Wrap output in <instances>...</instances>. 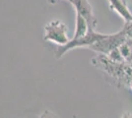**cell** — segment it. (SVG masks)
I'll use <instances>...</instances> for the list:
<instances>
[{
	"label": "cell",
	"instance_id": "obj_1",
	"mask_svg": "<svg viewBox=\"0 0 132 118\" xmlns=\"http://www.w3.org/2000/svg\"><path fill=\"white\" fill-rule=\"evenodd\" d=\"M91 62L94 67L110 76L116 84L127 88L128 81L132 78V68L128 65V63L114 62L105 54H99L95 56Z\"/></svg>",
	"mask_w": 132,
	"mask_h": 118
},
{
	"label": "cell",
	"instance_id": "obj_2",
	"mask_svg": "<svg viewBox=\"0 0 132 118\" xmlns=\"http://www.w3.org/2000/svg\"><path fill=\"white\" fill-rule=\"evenodd\" d=\"M126 39L127 38L123 30H120L119 32H117L116 34H105V35L102 39H99L97 42H95L90 48L92 50L98 52L99 54L108 55L111 50L119 47V45L122 42H124Z\"/></svg>",
	"mask_w": 132,
	"mask_h": 118
},
{
	"label": "cell",
	"instance_id": "obj_3",
	"mask_svg": "<svg viewBox=\"0 0 132 118\" xmlns=\"http://www.w3.org/2000/svg\"><path fill=\"white\" fill-rule=\"evenodd\" d=\"M44 39L55 42L60 46L65 45L69 42L67 27L65 24L60 21H52L50 22L44 29Z\"/></svg>",
	"mask_w": 132,
	"mask_h": 118
},
{
	"label": "cell",
	"instance_id": "obj_4",
	"mask_svg": "<svg viewBox=\"0 0 132 118\" xmlns=\"http://www.w3.org/2000/svg\"><path fill=\"white\" fill-rule=\"evenodd\" d=\"M105 34L98 33L96 32V30H89L86 35L79 38V39H73L65 45L59 46V48L57 49V56H61L66 51L70 50L72 48H76V47H89L90 48L95 42H97Z\"/></svg>",
	"mask_w": 132,
	"mask_h": 118
},
{
	"label": "cell",
	"instance_id": "obj_5",
	"mask_svg": "<svg viewBox=\"0 0 132 118\" xmlns=\"http://www.w3.org/2000/svg\"><path fill=\"white\" fill-rule=\"evenodd\" d=\"M70 3L74 6L76 12L86 19V21L89 24L90 30H96L98 22L94 16L92 5L90 4L88 0H71Z\"/></svg>",
	"mask_w": 132,
	"mask_h": 118
},
{
	"label": "cell",
	"instance_id": "obj_6",
	"mask_svg": "<svg viewBox=\"0 0 132 118\" xmlns=\"http://www.w3.org/2000/svg\"><path fill=\"white\" fill-rule=\"evenodd\" d=\"M110 10L124 20V22L132 21V13L128 7L126 0H108Z\"/></svg>",
	"mask_w": 132,
	"mask_h": 118
},
{
	"label": "cell",
	"instance_id": "obj_7",
	"mask_svg": "<svg viewBox=\"0 0 132 118\" xmlns=\"http://www.w3.org/2000/svg\"><path fill=\"white\" fill-rule=\"evenodd\" d=\"M89 30H90L89 24L86 21V19L76 12V32H75V35L73 39H79V38L86 35Z\"/></svg>",
	"mask_w": 132,
	"mask_h": 118
},
{
	"label": "cell",
	"instance_id": "obj_8",
	"mask_svg": "<svg viewBox=\"0 0 132 118\" xmlns=\"http://www.w3.org/2000/svg\"><path fill=\"white\" fill-rule=\"evenodd\" d=\"M118 49H119V51H120L121 55H122L123 58H124L125 62L128 63L129 59H130V47H129L128 43L126 42V39H125L124 42H122V43L119 45Z\"/></svg>",
	"mask_w": 132,
	"mask_h": 118
},
{
	"label": "cell",
	"instance_id": "obj_9",
	"mask_svg": "<svg viewBox=\"0 0 132 118\" xmlns=\"http://www.w3.org/2000/svg\"><path fill=\"white\" fill-rule=\"evenodd\" d=\"M108 56L110 57L112 61L117 62V63H124V62H125L124 58L121 55L120 51L118 49V47H117V48H114L113 50L110 51V53L108 54Z\"/></svg>",
	"mask_w": 132,
	"mask_h": 118
},
{
	"label": "cell",
	"instance_id": "obj_10",
	"mask_svg": "<svg viewBox=\"0 0 132 118\" xmlns=\"http://www.w3.org/2000/svg\"><path fill=\"white\" fill-rule=\"evenodd\" d=\"M122 30H123L127 39H132V21L124 23V26H123Z\"/></svg>",
	"mask_w": 132,
	"mask_h": 118
},
{
	"label": "cell",
	"instance_id": "obj_11",
	"mask_svg": "<svg viewBox=\"0 0 132 118\" xmlns=\"http://www.w3.org/2000/svg\"><path fill=\"white\" fill-rule=\"evenodd\" d=\"M126 42L128 43L129 47H130V59L128 61V63H129L132 60V39H126Z\"/></svg>",
	"mask_w": 132,
	"mask_h": 118
},
{
	"label": "cell",
	"instance_id": "obj_12",
	"mask_svg": "<svg viewBox=\"0 0 132 118\" xmlns=\"http://www.w3.org/2000/svg\"><path fill=\"white\" fill-rule=\"evenodd\" d=\"M120 118H132V113H124V114H122V116Z\"/></svg>",
	"mask_w": 132,
	"mask_h": 118
},
{
	"label": "cell",
	"instance_id": "obj_13",
	"mask_svg": "<svg viewBox=\"0 0 132 118\" xmlns=\"http://www.w3.org/2000/svg\"><path fill=\"white\" fill-rule=\"evenodd\" d=\"M48 1H50V3H52V4H53V3H55V2H56V1H58V0H48ZM67 1H68V2H70L71 0H67Z\"/></svg>",
	"mask_w": 132,
	"mask_h": 118
},
{
	"label": "cell",
	"instance_id": "obj_14",
	"mask_svg": "<svg viewBox=\"0 0 132 118\" xmlns=\"http://www.w3.org/2000/svg\"><path fill=\"white\" fill-rule=\"evenodd\" d=\"M128 65H129V66H130V67L132 68V60L130 62H129V63H128Z\"/></svg>",
	"mask_w": 132,
	"mask_h": 118
}]
</instances>
